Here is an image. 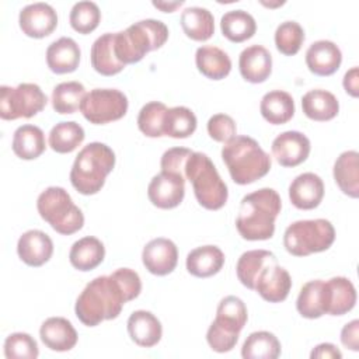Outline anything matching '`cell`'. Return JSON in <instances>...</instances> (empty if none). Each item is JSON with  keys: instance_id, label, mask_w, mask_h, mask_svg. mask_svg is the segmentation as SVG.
<instances>
[{"instance_id": "6da1fadb", "label": "cell", "mask_w": 359, "mask_h": 359, "mask_svg": "<svg viewBox=\"0 0 359 359\" xmlns=\"http://www.w3.org/2000/svg\"><path fill=\"white\" fill-rule=\"evenodd\" d=\"M128 299L112 275L94 278L79 294L74 306L77 318L87 327H95L104 320H114L121 314Z\"/></svg>"}, {"instance_id": "7a4b0ae2", "label": "cell", "mask_w": 359, "mask_h": 359, "mask_svg": "<svg viewBox=\"0 0 359 359\" xmlns=\"http://www.w3.org/2000/svg\"><path fill=\"white\" fill-rule=\"evenodd\" d=\"M282 201L272 188H261L241 199L236 227L248 241L268 240L275 233V219L280 213Z\"/></svg>"}, {"instance_id": "3957f363", "label": "cell", "mask_w": 359, "mask_h": 359, "mask_svg": "<svg viewBox=\"0 0 359 359\" xmlns=\"http://www.w3.org/2000/svg\"><path fill=\"white\" fill-rule=\"evenodd\" d=\"M222 158L231 180L238 185L255 182L265 177L272 167L269 154L262 150L255 139L244 135H236L224 143Z\"/></svg>"}, {"instance_id": "277c9868", "label": "cell", "mask_w": 359, "mask_h": 359, "mask_svg": "<svg viewBox=\"0 0 359 359\" xmlns=\"http://www.w3.org/2000/svg\"><path fill=\"white\" fill-rule=\"evenodd\" d=\"M115 167V153L101 142L84 146L74 158L70 182L81 195H94L105 184L107 175Z\"/></svg>"}, {"instance_id": "5b68a950", "label": "cell", "mask_w": 359, "mask_h": 359, "mask_svg": "<svg viewBox=\"0 0 359 359\" xmlns=\"http://www.w3.org/2000/svg\"><path fill=\"white\" fill-rule=\"evenodd\" d=\"M168 39V28L160 20H140L125 31L115 32L116 57L126 66L140 62L146 53L161 48Z\"/></svg>"}, {"instance_id": "8992f818", "label": "cell", "mask_w": 359, "mask_h": 359, "mask_svg": "<svg viewBox=\"0 0 359 359\" xmlns=\"http://www.w3.org/2000/svg\"><path fill=\"white\" fill-rule=\"evenodd\" d=\"M184 177L192 184L195 198L202 208L217 210L226 205L229 198L227 185L205 153H191L185 161Z\"/></svg>"}, {"instance_id": "52a82bcc", "label": "cell", "mask_w": 359, "mask_h": 359, "mask_svg": "<svg viewBox=\"0 0 359 359\" xmlns=\"http://www.w3.org/2000/svg\"><path fill=\"white\" fill-rule=\"evenodd\" d=\"M36 209L39 216L63 236L79 231L84 224L83 212L62 187H49L42 191L36 199Z\"/></svg>"}, {"instance_id": "ba28073f", "label": "cell", "mask_w": 359, "mask_h": 359, "mask_svg": "<svg viewBox=\"0 0 359 359\" xmlns=\"http://www.w3.org/2000/svg\"><path fill=\"white\" fill-rule=\"evenodd\" d=\"M334 240V226L325 219L293 222L283 234V245L294 257H307L325 251L332 245Z\"/></svg>"}, {"instance_id": "9c48e42d", "label": "cell", "mask_w": 359, "mask_h": 359, "mask_svg": "<svg viewBox=\"0 0 359 359\" xmlns=\"http://www.w3.org/2000/svg\"><path fill=\"white\" fill-rule=\"evenodd\" d=\"M46 102V94L34 83L0 87V118L4 121L32 118L45 108Z\"/></svg>"}, {"instance_id": "30bf717a", "label": "cell", "mask_w": 359, "mask_h": 359, "mask_svg": "<svg viewBox=\"0 0 359 359\" xmlns=\"http://www.w3.org/2000/svg\"><path fill=\"white\" fill-rule=\"evenodd\" d=\"M128 97L116 88H94L81 101L83 116L94 125H105L121 119L128 112Z\"/></svg>"}, {"instance_id": "8fae6325", "label": "cell", "mask_w": 359, "mask_h": 359, "mask_svg": "<svg viewBox=\"0 0 359 359\" xmlns=\"http://www.w3.org/2000/svg\"><path fill=\"white\" fill-rule=\"evenodd\" d=\"M185 195V177L172 171H160L147 187L150 202L160 209L177 208Z\"/></svg>"}, {"instance_id": "7c38bea8", "label": "cell", "mask_w": 359, "mask_h": 359, "mask_svg": "<svg viewBox=\"0 0 359 359\" xmlns=\"http://www.w3.org/2000/svg\"><path fill=\"white\" fill-rule=\"evenodd\" d=\"M21 31L29 38H45L57 27V14L48 3H32L21 8L18 15Z\"/></svg>"}, {"instance_id": "4fadbf2b", "label": "cell", "mask_w": 359, "mask_h": 359, "mask_svg": "<svg viewBox=\"0 0 359 359\" xmlns=\"http://www.w3.org/2000/svg\"><path fill=\"white\" fill-rule=\"evenodd\" d=\"M272 154L282 167H296L307 160L310 154V140L297 130H286L272 142Z\"/></svg>"}, {"instance_id": "5bb4252c", "label": "cell", "mask_w": 359, "mask_h": 359, "mask_svg": "<svg viewBox=\"0 0 359 359\" xmlns=\"http://www.w3.org/2000/svg\"><path fill=\"white\" fill-rule=\"evenodd\" d=\"M142 261L150 273L157 276L168 275L175 269L178 262L177 245L170 238H153L144 245Z\"/></svg>"}, {"instance_id": "9a60e30c", "label": "cell", "mask_w": 359, "mask_h": 359, "mask_svg": "<svg viewBox=\"0 0 359 359\" xmlns=\"http://www.w3.org/2000/svg\"><path fill=\"white\" fill-rule=\"evenodd\" d=\"M292 287L289 272L278 265V261L269 262L258 275L254 290L269 303L283 302Z\"/></svg>"}, {"instance_id": "2e32d148", "label": "cell", "mask_w": 359, "mask_h": 359, "mask_svg": "<svg viewBox=\"0 0 359 359\" xmlns=\"http://www.w3.org/2000/svg\"><path fill=\"white\" fill-rule=\"evenodd\" d=\"M17 254L24 264L29 266H42L53 254V243L45 231L28 230L18 238Z\"/></svg>"}, {"instance_id": "e0dca14e", "label": "cell", "mask_w": 359, "mask_h": 359, "mask_svg": "<svg viewBox=\"0 0 359 359\" xmlns=\"http://www.w3.org/2000/svg\"><path fill=\"white\" fill-rule=\"evenodd\" d=\"M324 196V182L314 172L297 175L289 185V199L293 206L302 210L317 208Z\"/></svg>"}, {"instance_id": "ac0fdd59", "label": "cell", "mask_w": 359, "mask_h": 359, "mask_svg": "<svg viewBox=\"0 0 359 359\" xmlns=\"http://www.w3.org/2000/svg\"><path fill=\"white\" fill-rule=\"evenodd\" d=\"M330 292L327 280L314 279L303 285L296 300V309L304 318H320L328 313Z\"/></svg>"}, {"instance_id": "d6986e66", "label": "cell", "mask_w": 359, "mask_h": 359, "mask_svg": "<svg viewBox=\"0 0 359 359\" xmlns=\"http://www.w3.org/2000/svg\"><path fill=\"white\" fill-rule=\"evenodd\" d=\"M341 62V49L332 41H316L306 50V65L316 76L334 74L339 69Z\"/></svg>"}, {"instance_id": "ffe728a7", "label": "cell", "mask_w": 359, "mask_h": 359, "mask_svg": "<svg viewBox=\"0 0 359 359\" xmlns=\"http://www.w3.org/2000/svg\"><path fill=\"white\" fill-rule=\"evenodd\" d=\"M238 69L245 81L264 83L272 73V56L262 45H251L240 53Z\"/></svg>"}, {"instance_id": "44dd1931", "label": "cell", "mask_w": 359, "mask_h": 359, "mask_svg": "<svg viewBox=\"0 0 359 359\" xmlns=\"http://www.w3.org/2000/svg\"><path fill=\"white\" fill-rule=\"evenodd\" d=\"M130 339L143 348H151L157 345L163 335V327L160 320L150 311L136 310L126 323Z\"/></svg>"}, {"instance_id": "7402d4cb", "label": "cell", "mask_w": 359, "mask_h": 359, "mask_svg": "<svg viewBox=\"0 0 359 359\" xmlns=\"http://www.w3.org/2000/svg\"><path fill=\"white\" fill-rule=\"evenodd\" d=\"M41 341L46 348L56 352H66L77 344V332L72 323L63 317H49L39 328Z\"/></svg>"}, {"instance_id": "603a6c76", "label": "cell", "mask_w": 359, "mask_h": 359, "mask_svg": "<svg viewBox=\"0 0 359 359\" xmlns=\"http://www.w3.org/2000/svg\"><path fill=\"white\" fill-rule=\"evenodd\" d=\"M247 320L248 313L244 302L237 296H226L220 300L216 310V318L210 325L229 335L238 337Z\"/></svg>"}, {"instance_id": "cb8c5ba5", "label": "cell", "mask_w": 359, "mask_h": 359, "mask_svg": "<svg viewBox=\"0 0 359 359\" xmlns=\"http://www.w3.org/2000/svg\"><path fill=\"white\" fill-rule=\"evenodd\" d=\"M80 56L81 52L77 42L69 36L59 38L46 49L48 67L56 74L74 72L79 67Z\"/></svg>"}, {"instance_id": "d4e9b609", "label": "cell", "mask_w": 359, "mask_h": 359, "mask_svg": "<svg viewBox=\"0 0 359 359\" xmlns=\"http://www.w3.org/2000/svg\"><path fill=\"white\" fill-rule=\"evenodd\" d=\"M91 66L102 76H114L125 69L115 53V32H105L91 46Z\"/></svg>"}, {"instance_id": "484cf974", "label": "cell", "mask_w": 359, "mask_h": 359, "mask_svg": "<svg viewBox=\"0 0 359 359\" xmlns=\"http://www.w3.org/2000/svg\"><path fill=\"white\" fill-rule=\"evenodd\" d=\"M302 109L307 118L317 122H325L338 115L339 102L332 93L316 88L307 91L302 97Z\"/></svg>"}, {"instance_id": "4316f807", "label": "cell", "mask_w": 359, "mask_h": 359, "mask_svg": "<svg viewBox=\"0 0 359 359\" xmlns=\"http://www.w3.org/2000/svg\"><path fill=\"white\" fill-rule=\"evenodd\" d=\"M224 264V254L216 245H202L187 255V269L196 278L216 275Z\"/></svg>"}, {"instance_id": "83f0119b", "label": "cell", "mask_w": 359, "mask_h": 359, "mask_svg": "<svg viewBox=\"0 0 359 359\" xmlns=\"http://www.w3.org/2000/svg\"><path fill=\"white\" fill-rule=\"evenodd\" d=\"M334 180L339 189L351 196H359V154L355 150L344 151L334 163Z\"/></svg>"}, {"instance_id": "f1b7e54d", "label": "cell", "mask_w": 359, "mask_h": 359, "mask_svg": "<svg viewBox=\"0 0 359 359\" xmlns=\"http://www.w3.org/2000/svg\"><path fill=\"white\" fill-rule=\"evenodd\" d=\"M105 257V247L104 244L93 236L83 237L77 240L69 252V261L73 265V268L88 272L94 268H97Z\"/></svg>"}, {"instance_id": "f546056e", "label": "cell", "mask_w": 359, "mask_h": 359, "mask_svg": "<svg viewBox=\"0 0 359 359\" xmlns=\"http://www.w3.org/2000/svg\"><path fill=\"white\" fill-rule=\"evenodd\" d=\"M195 63L198 70L212 80H222L229 76L231 70V60L229 55L213 45L198 48L195 53Z\"/></svg>"}, {"instance_id": "4dcf8cb0", "label": "cell", "mask_w": 359, "mask_h": 359, "mask_svg": "<svg viewBox=\"0 0 359 359\" xmlns=\"http://www.w3.org/2000/svg\"><path fill=\"white\" fill-rule=\"evenodd\" d=\"M13 151L22 160L38 158L46 149L43 130L35 125H21L15 129L11 143Z\"/></svg>"}, {"instance_id": "1f68e13d", "label": "cell", "mask_w": 359, "mask_h": 359, "mask_svg": "<svg viewBox=\"0 0 359 359\" xmlns=\"http://www.w3.org/2000/svg\"><path fill=\"white\" fill-rule=\"evenodd\" d=\"M259 112L266 122L272 125H283L294 115L293 97L282 90L269 91L261 100Z\"/></svg>"}, {"instance_id": "d6a6232c", "label": "cell", "mask_w": 359, "mask_h": 359, "mask_svg": "<svg viewBox=\"0 0 359 359\" xmlns=\"http://www.w3.org/2000/svg\"><path fill=\"white\" fill-rule=\"evenodd\" d=\"M180 22L185 35L194 41H208L215 32L213 14L205 7H187Z\"/></svg>"}, {"instance_id": "836d02e7", "label": "cell", "mask_w": 359, "mask_h": 359, "mask_svg": "<svg viewBox=\"0 0 359 359\" xmlns=\"http://www.w3.org/2000/svg\"><path fill=\"white\" fill-rule=\"evenodd\" d=\"M273 261H276L275 254L266 250H250L243 252L236 265L238 280L245 287L254 290L258 275L269 262Z\"/></svg>"}, {"instance_id": "e575fe53", "label": "cell", "mask_w": 359, "mask_h": 359, "mask_svg": "<svg viewBox=\"0 0 359 359\" xmlns=\"http://www.w3.org/2000/svg\"><path fill=\"white\" fill-rule=\"evenodd\" d=\"M220 29L223 36L230 42H244L254 36L257 31V22L254 17L244 10H231L224 13L220 20Z\"/></svg>"}, {"instance_id": "d590c367", "label": "cell", "mask_w": 359, "mask_h": 359, "mask_svg": "<svg viewBox=\"0 0 359 359\" xmlns=\"http://www.w3.org/2000/svg\"><path fill=\"white\" fill-rule=\"evenodd\" d=\"M330 292V316H344L355 307L356 290L353 283L345 276H334L327 280Z\"/></svg>"}, {"instance_id": "8d00e7d4", "label": "cell", "mask_w": 359, "mask_h": 359, "mask_svg": "<svg viewBox=\"0 0 359 359\" xmlns=\"http://www.w3.org/2000/svg\"><path fill=\"white\" fill-rule=\"evenodd\" d=\"M280 355V342L269 331L251 332L243 344L244 359H276Z\"/></svg>"}, {"instance_id": "74e56055", "label": "cell", "mask_w": 359, "mask_h": 359, "mask_svg": "<svg viewBox=\"0 0 359 359\" xmlns=\"http://www.w3.org/2000/svg\"><path fill=\"white\" fill-rule=\"evenodd\" d=\"M84 129L73 121L59 122L49 132V146L56 153H72L84 140Z\"/></svg>"}, {"instance_id": "f35d334b", "label": "cell", "mask_w": 359, "mask_h": 359, "mask_svg": "<svg viewBox=\"0 0 359 359\" xmlns=\"http://www.w3.org/2000/svg\"><path fill=\"white\" fill-rule=\"evenodd\" d=\"M196 116L187 107H172L168 108L164 116L163 133L174 139L189 137L196 130Z\"/></svg>"}, {"instance_id": "ab89813d", "label": "cell", "mask_w": 359, "mask_h": 359, "mask_svg": "<svg viewBox=\"0 0 359 359\" xmlns=\"http://www.w3.org/2000/svg\"><path fill=\"white\" fill-rule=\"evenodd\" d=\"M86 88L79 81L59 83L52 91V107L57 114H73L80 109Z\"/></svg>"}, {"instance_id": "60d3db41", "label": "cell", "mask_w": 359, "mask_h": 359, "mask_svg": "<svg viewBox=\"0 0 359 359\" xmlns=\"http://www.w3.org/2000/svg\"><path fill=\"white\" fill-rule=\"evenodd\" d=\"M167 105L160 101H150L142 107L137 115V128L147 137H161Z\"/></svg>"}, {"instance_id": "b9f144b4", "label": "cell", "mask_w": 359, "mask_h": 359, "mask_svg": "<svg viewBox=\"0 0 359 359\" xmlns=\"http://www.w3.org/2000/svg\"><path fill=\"white\" fill-rule=\"evenodd\" d=\"M304 42V29L296 21H283L275 31L276 49L286 55H296Z\"/></svg>"}, {"instance_id": "7bdbcfd3", "label": "cell", "mask_w": 359, "mask_h": 359, "mask_svg": "<svg viewBox=\"0 0 359 359\" xmlns=\"http://www.w3.org/2000/svg\"><path fill=\"white\" fill-rule=\"evenodd\" d=\"M101 20V11L94 1H79L76 3L69 15L72 28L79 34L93 32Z\"/></svg>"}, {"instance_id": "ee69618b", "label": "cell", "mask_w": 359, "mask_h": 359, "mask_svg": "<svg viewBox=\"0 0 359 359\" xmlns=\"http://www.w3.org/2000/svg\"><path fill=\"white\" fill-rule=\"evenodd\" d=\"M4 355L7 359H36L39 349L29 334L14 332L4 341Z\"/></svg>"}, {"instance_id": "f6af8a7d", "label": "cell", "mask_w": 359, "mask_h": 359, "mask_svg": "<svg viewBox=\"0 0 359 359\" xmlns=\"http://www.w3.org/2000/svg\"><path fill=\"white\" fill-rule=\"evenodd\" d=\"M209 136L220 143L229 142L237 133V126L234 119L226 114H215L208 121Z\"/></svg>"}, {"instance_id": "bcb514c9", "label": "cell", "mask_w": 359, "mask_h": 359, "mask_svg": "<svg viewBox=\"0 0 359 359\" xmlns=\"http://www.w3.org/2000/svg\"><path fill=\"white\" fill-rule=\"evenodd\" d=\"M116 282L119 283L121 289L123 290L128 302L136 299L142 292V280L136 271L130 268H119L111 273Z\"/></svg>"}, {"instance_id": "7dc6e473", "label": "cell", "mask_w": 359, "mask_h": 359, "mask_svg": "<svg viewBox=\"0 0 359 359\" xmlns=\"http://www.w3.org/2000/svg\"><path fill=\"white\" fill-rule=\"evenodd\" d=\"M192 150L187 147H172L163 153L160 160L161 171H172L184 175V167L185 161L191 156Z\"/></svg>"}, {"instance_id": "c3c4849f", "label": "cell", "mask_w": 359, "mask_h": 359, "mask_svg": "<svg viewBox=\"0 0 359 359\" xmlns=\"http://www.w3.org/2000/svg\"><path fill=\"white\" fill-rule=\"evenodd\" d=\"M341 342L351 351H359V320H352L344 325L341 331Z\"/></svg>"}, {"instance_id": "681fc988", "label": "cell", "mask_w": 359, "mask_h": 359, "mask_svg": "<svg viewBox=\"0 0 359 359\" xmlns=\"http://www.w3.org/2000/svg\"><path fill=\"white\" fill-rule=\"evenodd\" d=\"M310 358L311 359H341L342 353L335 345H332L330 342H324V344L317 345L311 351Z\"/></svg>"}, {"instance_id": "f907efd6", "label": "cell", "mask_w": 359, "mask_h": 359, "mask_svg": "<svg viewBox=\"0 0 359 359\" xmlns=\"http://www.w3.org/2000/svg\"><path fill=\"white\" fill-rule=\"evenodd\" d=\"M344 88L345 91L351 95V97H358L359 95V69L358 66H353L352 69H349L342 80Z\"/></svg>"}, {"instance_id": "816d5d0a", "label": "cell", "mask_w": 359, "mask_h": 359, "mask_svg": "<svg viewBox=\"0 0 359 359\" xmlns=\"http://www.w3.org/2000/svg\"><path fill=\"white\" fill-rule=\"evenodd\" d=\"M184 4V1H172V3H167V1H153V6L158 10H161L163 13H172L175 11L178 7H181Z\"/></svg>"}, {"instance_id": "f5cc1de1", "label": "cell", "mask_w": 359, "mask_h": 359, "mask_svg": "<svg viewBox=\"0 0 359 359\" xmlns=\"http://www.w3.org/2000/svg\"><path fill=\"white\" fill-rule=\"evenodd\" d=\"M264 6H266V7H278V6H282V4H285V1H278V3H264V1H261Z\"/></svg>"}]
</instances>
